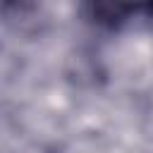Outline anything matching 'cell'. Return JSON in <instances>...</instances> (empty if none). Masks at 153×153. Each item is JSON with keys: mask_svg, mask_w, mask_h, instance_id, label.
<instances>
[{"mask_svg": "<svg viewBox=\"0 0 153 153\" xmlns=\"http://www.w3.org/2000/svg\"><path fill=\"white\" fill-rule=\"evenodd\" d=\"M136 12H141L139 0H84V17L108 31H117Z\"/></svg>", "mask_w": 153, "mask_h": 153, "instance_id": "1", "label": "cell"}, {"mask_svg": "<svg viewBox=\"0 0 153 153\" xmlns=\"http://www.w3.org/2000/svg\"><path fill=\"white\" fill-rule=\"evenodd\" d=\"M139 5H141V12L151 19V24H153V0H139Z\"/></svg>", "mask_w": 153, "mask_h": 153, "instance_id": "2", "label": "cell"}]
</instances>
